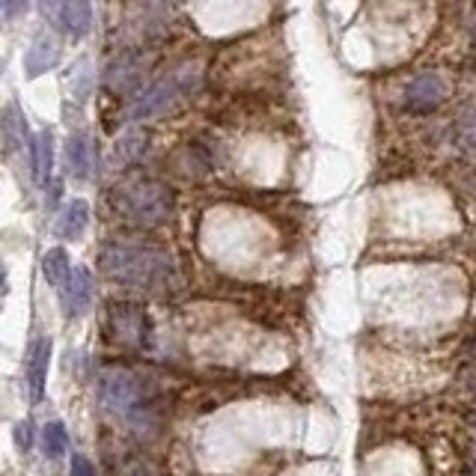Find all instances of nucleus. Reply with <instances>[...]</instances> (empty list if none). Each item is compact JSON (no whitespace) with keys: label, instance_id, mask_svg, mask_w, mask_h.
<instances>
[{"label":"nucleus","instance_id":"nucleus-4","mask_svg":"<svg viewBox=\"0 0 476 476\" xmlns=\"http://www.w3.org/2000/svg\"><path fill=\"white\" fill-rule=\"evenodd\" d=\"M117 206H119L122 215H126L128 220H135V224L155 226V224H164V220L170 217L173 193L167 191L164 185L149 182V179L131 182L119 191Z\"/></svg>","mask_w":476,"mask_h":476},{"label":"nucleus","instance_id":"nucleus-19","mask_svg":"<svg viewBox=\"0 0 476 476\" xmlns=\"http://www.w3.org/2000/svg\"><path fill=\"white\" fill-rule=\"evenodd\" d=\"M69 476H95V467L86 455H72V473Z\"/></svg>","mask_w":476,"mask_h":476},{"label":"nucleus","instance_id":"nucleus-22","mask_svg":"<svg viewBox=\"0 0 476 476\" xmlns=\"http://www.w3.org/2000/svg\"><path fill=\"white\" fill-rule=\"evenodd\" d=\"M473 390H476V375H473Z\"/></svg>","mask_w":476,"mask_h":476},{"label":"nucleus","instance_id":"nucleus-9","mask_svg":"<svg viewBox=\"0 0 476 476\" xmlns=\"http://www.w3.org/2000/svg\"><path fill=\"white\" fill-rule=\"evenodd\" d=\"M95 164V149L86 135H72L66 140V167L75 179H90Z\"/></svg>","mask_w":476,"mask_h":476},{"label":"nucleus","instance_id":"nucleus-20","mask_svg":"<svg viewBox=\"0 0 476 476\" xmlns=\"http://www.w3.org/2000/svg\"><path fill=\"white\" fill-rule=\"evenodd\" d=\"M24 10H28V0H4V19H19Z\"/></svg>","mask_w":476,"mask_h":476},{"label":"nucleus","instance_id":"nucleus-6","mask_svg":"<svg viewBox=\"0 0 476 476\" xmlns=\"http://www.w3.org/2000/svg\"><path fill=\"white\" fill-rule=\"evenodd\" d=\"M39 6L51 28L69 33L72 39H84L93 24L90 0H39Z\"/></svg>","mask_w":476,"mask_h":476},{"label":"nucleus","instance_id":"nucleus-11","mask_svg":"<svg viewBox=\"0 0 476 476\" xmlns=\"http://www.w3.org/2000/svg\"><path fill=\"white\" fill-rule=\"evenodd\" d=\"M48 366H51V340H39L30 351V373H28L33 402H42V396H45Z\"/></svg>","mask_w":476,"mask_h":476},{"label":"nucleus","instance_id":"nucleus-2","mask_svg":"<svg viewBox=\"0 0 476 476\" xmlns=\"http://www.w3.org/2000/svg\"><path fill=\"white\" fill-rule=\"evenodd\" d=\"M102 271L117 283L137 286V289H161L173 277V259L170 253L152 244L140 242H111L104 244Z\"/></svg>","mask_w":476,"mask_h":476},{"label":"nucleus","instance_id":"nucleus-1","mask_svg":"<svg viewBox=\"0 0 476 476\" xmlns=\"http://www.w3.org/2000/svg\"><path fill=\"white\" fill-rule=\"evenodd\" d=\"M95 402L102 414L113 423L135 431H152L161 423L158 390L144 375L122 366H108L95 382Z\"/></svg>","mask_w":476,"mask_h":476},{"label":"nucleus","instance_id":"nucleus-8","mask_svg":"<svg viewBox=\"0 0 476 476\" xmlns=\"http://www.w3.org/2000/svg\"><path fill=\"white\" fill-rule=\"evenodd\" d=\"M60 63V45L54 37H48V33H39L37 39H33V45L28 48V54H24V75L28 78H39L51 72Z\"/></svg>","mask_w":476,"mask_h":476},{"label":"nucleus","instance_id":"nucleus-15","mask_svg":"<svg viewBox=\"0 0 476 476\" xmlns=\"http://www.w3.org/2000/svg\"><path fill=\"white\" fill-rule=\"evenodd\" d=\"M144 146H146V131L128 128L126 135L117 140V149H113V164L126 167L131 161H137V158L144 155Z\"/></svg>","mask_w":476,"mask_h":476},{"label":"nucleus","instance_id":"nucleus-3","mask_svg":"<svg viewBox=\"0 0 476 476\" xmlns=\"http://www.w3.org/2000/svg\"><path fill=\"white\" fill-rule=\"evenodd\" d=\"M200 86V75L197 69L191 66H179L173 69L170 75L158 78L152 86H146L144 93L137 95L135 104L128 108V119H152L161 117L170 108H176L185 95H191Z\"/></svg>","mask_w":476,"mask_h":476},{"label":"nucleus","instance_id":"nucleus-13","mask_svg":"<svg viewBox=\"0 0 476 476\" xmlns=\"http://www.w3.org/2000/svg\"><path fill=\"white\" fill-rule=\"evenodd\" d=\"M51 170H54V137H51V131H39L33 137V179L45 185L51 179Z\"/></svg>","mask_w":476,"mask_h":476},{"label":"nucleus","instance_id":"nucleus-10","mask_svg":"<svg viewBox=\"0 0 476 476\" xmlns=\"http://www.w3.org/2000/svg\"><path fill=\"white\" fill-rule=\"evenodd\" d=\"M444 99V84L435 75H420L408 86V108L411 111H435Z\"/></svg>","mask_w":476,"mask_h":476},{"label":"nucleus","instance_id":"nucleus-23","mask_svg":"<svg viewBox=\"0 0 476 476\" xmlns=\"http://www.w3.org/2000/svg\"><path fill=\"white\" fill-rule=\"evenodd\" d=\"M473 476H476V471H473Z\"/></svg>","mask_w":476,"mask_h":476},{"label":"nucleus","instance_id":"nucleus-5","mask_svg":"<svg viewBox=\"0 0 476 476\" xmlns=\"http://www.w3.org/2000/svg\"><path fill=\"white\" fill-rule=\"evenodd\" d=\"M108 333L117 346L146 349L149 340H152V322H149V316L140 310V307L119 304V307H111Z\"/></svg>","mask_w":476,"mask_h":476},{"label":"nucleus","instance_id":"nucleus-18","mask_svg":"<svg viewBox=\"0 0 476 476\" xmlns=\"http://www.w3.org/2000/svg\"><path fill=\"white\" fill-rule=\"evenodd\" d=\"M90 86H93V69H90V63H78L72 72H69V90H72V95L75 99H86L90 95Z\"/></svg>","mask_w":476,"mask_h":476},{"label":"nucleus","instance_id":"nucleus-16","mask_svg":"<svg viewBox=\"0 0 476 476\" xmlns=\"http://www.w3.org/2000/svg\"><path fill=\"white\" fill-rule=\"evenodd\" d=\"M69 447V435H66V426L60 420L48 423L45 429H42V453H45L48 458H60L66 453Z\"/></svg>","mask_w":476,"mask_h":476},{"label":"nucleus","instance_id":"nucleus-21","mask_svg":"<svg viewBox=\"0 0 476 476\" xmlns=\"http://www.w3.org/2000/svg\"><path fill=\"white\" fill-rule=\"evenodd\" d=\"M15 440H19L21 449H30V423H24V426L15 429Z\"/></svg>","mask_w":476,"mask_h":476},{"label":"nucleus","instance_id":"nucleus-14","mask_svg":"<svg viewBox=\"0 0 476 476\" xmlns=\"http://www.w3.org/2000/svg\"><path fill=\"white\" fill-rule=\"evenodd\" d=\"M42 275L51 286L63 289V283L72 275V262H69V253L63 248H51L45 250V257H42Z\"/></svg>","mask_w":476,"mask_h":476},{"label":"nucleus","instance_id":"nucleus-7","mask_svg":"<svg viewBox=\"0 0 476 476\" xmlns=\"http://www.w3.org/2000/svg\"><path fill=\"white\" fill-rule=\"evenodd\" d=\"M63 295V310L66 316H81L93 301V275L90 268H72V275L60 289Z\"/></svg>","mask_w":476,"mask_h":476},{"label":"nucleus","instance_id":"nucleus-12","mask_svg":"<svg viewBox=\"0 0 476 476\" xmlns=\"http://www.w3.org/2000/svg\"><path fill=\"white\" fill-rule=\"evenodd\" d=\"M86 224H90V206H86L84 200H72L57 217V235L60 238H81Z\"/></svg>","mask_w":476,"mask_h":476},{"label":"nucleus","instance_id":"nucleus-17","mask_svg":"<svg viewBox=\"0 0 476 476\" xmlns=\"http://www.w3.org/2000/svg\"><path fill=\"white\" fill-rule=\"evenodd\" d=\"M4 135H6V146H10V152L21 144L24 135H28V119H24V113L15 108V104H10L4 113Z\"/></svg>","mask_w":476,"mask_h":476}]
</instances>
